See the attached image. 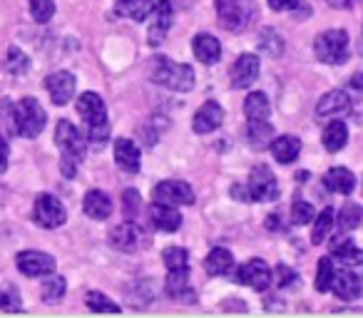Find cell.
<instances>
[{"label":"cell","mask_w":363,"mask_h":318,"mask_svg":"<svg viewBox=\"0 0 363 318\" xmlns=\"http://www.w3.org/2000/svg\"><path fill=\"white\" fill-rule=\"evenodd\" d=\"M150 219L160 232H177L182 227V214L177 212V207L172 204L155 202L150 207Z\"/></svg>","instance_id":"ffe728a7"},{"label":"cell","mask_w":363,"mask_h":318,"mask_svg":"<svg viewBox=\"0 0 363 318\" xmlns=\"http://www.w3.org/2000/svg\"><path fill=\"white\" fill-rule=\"evenodd\" d=\"M351 112V97L343 90H331L318 100L316 115L318 117H343Z\"/></svg>","instance_id":"d6986e66"},{"label":"cell","mask_w":363,"mask_h":318,"mask_svg":"<svg viewBox=\"0 0 363 318\" xmlns=\"http://www.w3.org/2000/svg\"><path fill=\"white\" fill-rule=\"evenodd\" d=\"M291 222L298 224V227H303V224L313 222V207L308 202H303V199H296L291 207Z\"/></svg>","instance_id":"60d3db41"},{"label":"cell","mask_w":363,"mask_h":318,"mask_svg":"<svg viewBox=\"0 0 363 318\" xmlns=\"http://www.w3.org/2000/svg\"><path fill=\"white\" fill-rule=\"evenodd\" d=\"M0 308H6V311H18V308H21V298H18L13 291H0Z\"/></svg>","instance_id":"ee69618b"},{"label":"cell","mask_w":363,"mask_h":318,"mask_svg":"<svg viewBox=\"0 0 363 318\" xmlns=\"http://www.w3.org/2000/svg\"><path fill=\"white\" fill-rule=\"evenodd\" d=\"M45 110L40 107V102L35 97H23L13 107V132H18L26 140L38 137L45 130Z\"/></svg>","instance_id":"277c9868"},{"label":"cell","mask_w":363,"mask_h":318,"mask_svg":"<svg viewBox=\"0 0 363 318\" xmlns=\"http://www.w3.org/2000/svg\"><path fill=\"white\" fill-rule=\"evenodd\" d=\"M361 219H363V209L353 202H346L341 214H338V227H341L343 232H353V229L361 227Z\"/></svg>","instance_id":"1f68e13d"},{"label":"cell","mask_w":363,"mask_h":318,"mask_svg":"<svg viewBox=\"0 0 363 318\" xmlns=\"http://www.w3.org/2000/svg\"><path fill=\"white\" fill-rule=\"evenodd\" d=\"M328 3H331L333 8H351L356 0H328Z\"/></svg>","instance_id":"681fc988"},{"label":"cell","mask_w":363,"mask_h":318,"mask_svg":"<svg viewBox=\"0 0 363 318\" xmlns=\"http://www.w3.org/2000/svg\"><path fill=\"white\" fill-rule=\"evenodd\" d=\"M77 115L85 120L90 140L102 144L110 137V122H107V107L97 92H82L77 97Z\"/></svg>","instance_id":"3957f363"},{"label":"cell","mask_w":363,"mask_h":318,"mask_svg":"<svg viewBox=\"0 0 363 318\" xmlns=\"http://www.w3.org/2000/svg\"><path fill=\"white\" fill-rule=\"evenodd\" d=\"M222 122H224L222 105H219L217 100H207L197 110V115H194L192 130L197 132V135H209V132H214L217 127H222Z\"/></svg>","instance_id":"7c38bea8"},{"label":"cell","mask_w":363,"mask_h":318,"mask_svg":"<svg viewBox=\"0 0 363 318\" xmlns=\"http://www.w3.org/2000/svg\"><path fill=\"white\" fill-rule=\"evenodd\" d=\"M247 189H249V197L252 202H274L279 197V184H277V177L269 167L259 164V167L252 169L249 174V182H247Z\"/></svg>","instance_id":"52a82bcc"},{"label":"cell","mask_w":363,"mask_h":318,"mask_svg":"<svg viewBox=\"0 0 363 318\" xmlns=\"http://www.w3.org/2000/svg\"><path fill=\"white\" fill-rule=\"evenodd\" d=\"M234 278H237L239 283H244V286L254 288V291H267L274 281V273H272V268L267 266V261L252 259V261H247L242 268H237Z\"/></svg>","instance_id":"30bf717a"},{"label":"cell","mask_w":363,"mask_h":318,"mask_svg":"<svg viewBox=\"0 0 363 318\" xmlns=\"http://www.w3.org/2000/svg\"><path fill=\"white\" fill-rule=\"evenodd\" d=\"M331 256L338 259L343 266H363V251L353 244V239H336L331 242Z\"/></svg>","instance_id":"484cf974"},{"label":"cell","mask_w":363,"mask_h":318,"mask_svg":"<svg viewBox=\"0 0 363 318\" xmlns=\"http://www.w3.org/2000/svg\"><path fill=\"white\" fill-rule=\"evenodd\" d=\"M301 6V0H269V8L277 13H284V11H296Z\"/></svg>","instance_id":"f6af8a7d"},{"label":"cell","mask_w":363,"mask_h":318,"mask_svg":"<svg viewBox=\"0 0 363 318\" xmlns=\"http://www.w3.org/2000/svg\"><path fill=\"white\" fill-rule=\"evenodd\" d=\"M232 197L239 199V202H252V197H249V189L242 187V184H234V187H232Z\"/></svg>","instance_id":"7dc6e473"},{"label":"cell","mask_w":363,"mask_h":318,"mask_svg":"<svg viewBox=\"0 0 363 318\" xmlns=\"http://www.w3.org/2000/svg\"><path fill=\"white\" fill-rule=\"evenodd\" d=\"M30 62H28V55L21 50V47H11L8 50V60H6V70L11 75H26Z\"/></svg>","instance_id":"8d00e7d4"},{"label":"cell","mask_w":363,"mask_h":318,"mask_svg":"<svg viewBox=\"0 0 363 318\" xmlns=\"http://www.w3.org/2000/svg\"><path fill=\"white\" fill-rule=\"evenodd\" d=\"M65 278L62 276H50L43 281V298L45 303H57L62 296H65Z\"/></svg>","instance_id":"d590c367"},{"label":"cell","mask_w":363,"mask_h":318,"mask_svg":"<svg viewBox=\"0 0 363 318\" xmlns=\"http://www.w3.org/2000/svg\"><path fill=\"white\" fill-rule=\"evenodd\" d=\"M267 227H269V229H274V227H277V229H279V214H272V217H269Z\"/></svg>","instance_id":"f907efd6"},{"label":"cell","mask_w":363,"mask_h":318,"mask_svg":"<svg viewBox=\"0 0 363 318\" xmlns=\"http://www.w3.org/2000/svg\"><path fill=\"white\" fill-rule=\"evenodd\" d=\"M274 276H277V286L279 288H289V286H294V283H296L298 273L294 271L291 266H286V263H279L277 271H274Z\"/></svg>","instance_id":"7bdbcfd3"},{"label":"cell","mask_w":363,"mask_h":318,"mask_svg":"<svg viewBox=\"0 0 363 318\" xmlns=\"http://www.w3.org/2000/svg\"><path fill=\"white\" fill-rule=\"evenodd\" d=\"M272 105H269V97L264 92H252V95L244 100V115L247 120H267Z\"/></svg>","instance_id":"4dcf8cb0"},{"label":"cell","mask_w":363,"mask_h":318,"mask_svg":"<svg viewBox=\"0 0 363 318\" xmlns=\"http://www.w3.org/2000/svg\"><path fill=\"white\" fill-rule=\"evenodd\" d=\"M259 45H262V50L267 52V55H272V57H279L284 52L281 38H279L277 30H272V28L262 30V35H259Z\"/></svg>","instance_id":"74e56055"},{"label":"cell","mask_w":363,"mask_h":318,"mask_svg":"<svg viewBox=\"0 0 363 318\" xmlns=\"http://www.w3.org/2000/svg\"><path fill=\"white\" fill-rule=\"evenodd\" d=\"M150 77L155 85H162L172 92H189L194 87V70L182 62H172L169 57L157 55L152 57Z\"/></svg>","instance_id":"6da1fadb"},{"label":"cell","mask_w":363,"mask_h":318,"mask_svg":"<svg viewBox=\"0 0 363 318\" xmlns=\"http://www.w3.org/2000/svg\"><path fill=\"white\" fill-rule=\"evenodd\" d=\"M87 306L92 311H100V313H120V306L115 301L105 296V293H97V291H90L87 293Z\"/></svg>","instance_id":"f35d334b"},{"label":"cell","mask_w":363,"mask_h":318,"mask_svg":"<svg viewBox=\"0 0 363 318\" xmlns=\"http://www.w3.org/2000/svg\"><path fill=\"white\" fill-rule=\"evenodd\" d=\"M313 52L321 62L326 65H341L348 60V52H351V40H348L346 30H326L316 38L313 42Z\"/></svg>","instance_id":"8992f818"},{"label":"cell","mask_w":363,"mask_h":318,"mask_svg":"<svg viewBox=\"0 0 363 318\" xmlns=\"http://www.w3.org/2000/svg\"><path fill=\"white\" fill-rule=\"evenodd\" d=\"M115 162H117V167L130 174L140 172V149H137L135 142L127 140V137H120V140L115 142Z\"/></svg>","instance_id":"7402d4cb"},{"label":"cell","mask_w":363,"mask_h":318,"mask_svg":"<svg viewBox=\"0 0 363 318\" xmlns=\"http://www.w3.org/2000/svg\"><path fill=\"white\" fill-rule=\"evenodd\" d=\"M157 0H115L117 16L130 18V21H145L147 16H152Z\"/></svg>","instance_id":"83f0119b"},{"label":"cell","mask_w":363,"mask_h":318,"mask_svg":"<svg viewBox=\"0 0 363 318\" xmlns=\"http://www.w3.org/2000/svg\"><path fill=\"white\" fill-rule=\"evenodd\" d=\"M204 268H207L209 276H234L237 268H234V256L229 249H212L209 256L204 259Z\"/></svg>","instance_id":"44dd1931"},{"label":"cell","mask_w":363,"mask_h":318,"mask_svg":"<svg viewBox=\"0 0 363 318\" xmlns=\"http://www.w3.org/2000/svg\"><path fill=\"white\" fill-rule=\"evenodd\" d=\"M351 87H356V90H363V72H356V75L351 77Z\"/></svg>","instance_id":"c3c4849f"},{"label":"cell","mask_w":363,"mask_h":318,"mask_svg":"<svg viewBox=\"0 0 363 318\" xmlns=\"http://www.w3.org/2000/svg\"><path fill=\"white\" fill-rule=\"evenodd\" d=\"M323 184H326L328 192H336V194L348 197V194L353 192V187H356V177H353L351 169L333 167V169H328V172L323 174Z\"/></svg>","instance_id":"d4e9b609"},{"label":"cell","mask_w":363,"mask_h":318,"mask_svg":"<svg viewBox=\"0 0 363 318\" xmlns=\"http://www.w3.org/2000/svg\"><path fill=\"white\" fill-rule=\"evenodd\" d=\"M142 229L137 227L132 219H127V222H122L120 227H115L110 232V242H112V246H117V249H122V251H135L137 246L142 244Z\"/></svg>","instance_id":"ac0fdd59"},{"label":"cell","mask_w":363,"mask_h":318,"mask_svg":"<svg viewBox=\"0 0 363 318\" xmlns=\"http://www.w3.org/2000/svg\"><path fill=\"white\" fill-rule=\"evenodd\" d=\"M45 87H48V92H50L52 102L62 107L72 100V95H75V77L65 70L52 72V75H48Z\"/></svg>","instance_id":"2e32d148"},{"label":"cell","mask_w":363,"mask_h":318,"mask_svg":"<svg viewBox=\"0 0 363 318\" xmlns=\"http://www.w3.org/2000/svg\"><path fill=\"white\" fill-rule=\"evenodd\" d=\"M16 263H18V271L33 278L55 273V259L45 251H21L16 256Z\"/></svg>","instance_id":"8fae6325"},{"label":"cell","mask_w":363,"mask_h":318,"mask_svg":"<svg viewBox=\"0 0 363 318\" xmlns=\"http://www.w3.org/2000/svg\"><path fill=\"white\" fill-rule=\"evenodd\" d=\"M217 6V16L224 30L229 33H242L252 25L257 18V6L254 0H214Z\"/></svg>","instance_id":"5b68a950"},{"label":"cell","mask_w":363,"mask_h":318,"mask_svg":"<svg viewBox=\"0 0 363 318\" xmlns=\"http://www.w3.org/2000/svg\"><path fill=\"white\" fill-rule=\"evenodd\" d=\"M331 229H333V209L326 207L316 217V224H313V232H311V242L316 244V246L318 244H323L328 234H331Z\"/></svg>","instance_id":"d6a6232c"},{"label":"cell","mask_w":363,"mask_h":318,"mask_svg":"<svg viewBox=\"0 0 363 318\" xmlns=\"http://www.w3.org/2000/svg\"><path fill=\"white\" fill-rule=\"evenodd\" d=\"M162 259H164V266L169 268V271L189 266V254H187V249H182V246H167L164 251H162Z\"/></svg>","instance_id":"e575fe53"},{"label":"cell","mask_w":363,"mask_h":318,"mask_svg":"<svg viewBox=\"0 0 363 318\" xmlns=\"http://www.w3.org/2000/svg\"><path fill=\"white\" fill-rule=\"evenodd\" d=\"M192 50H194V55H197V60L204 62V65H214V62L222 57V45H219L217 38L209 35V33H199V35H194Z\"/></svg>","instance_id":"603a6c76"},{"label":"cell","mask_w":363,"mask_h":318,"mask_svg":"<svg viewBox=\"0 0 363 318\" xmlns=\"http://www.w3.org/2000/svg\"><path fill=\"white\" fill-rule=\"evenodd\" d=\"M82 209H85V214L90 219H97V222H102V219H107L112 214L115 204H112V199L107 197L105 192H100V189H90V192L85 194Z\"/></svg>","instance_id":"cb8c5ba5"},{"label":"cell","mask_w":363,"mask_h":318,"mask_svg":"<svg viewBox=\"0 0 363 318\" xmlns=\"http://www.w3.org/2000/svg\"><path fill=\"white\" fill-rule=\"evenodd\" d=\"M164 291H167V296L177 298V301L194 303L197 293H194V288L189 286V266L169 271V276H167V283H164Z\"/></svg>","instance_id":"9a60e30c"},{"label":"cell","mask_w":363,"mask_h":318,"mask_svg":"<svg viewBox=\"0 0 363 318\" xmlns=\"http://www.w3.org/2000/svg\"><path fill=\"white\" fill-rule=\"evenodd\" d=\"M331 291L336 293L338 298H343V301H356V298L363 296V276L356 271H348V268H343L341 273H336L333 276V286Z\"/></svg>","instance_id":"5bb4252c"},{"label":"cell","mask_w":363,"mask_h":318,"mask_svg":"<svg viewBox=\"0 0 363 318\" xmlns=\"http://www.w3.org/2000/svg\"><path fill=\"white\" fill-rule=\"evenodd\" d=\"M152 16H155V21H152L147 38H150V45H160V42L164 40L167 30L172 28V3L169 0H157Z\"/></svg>","instance_id":"e0dca14e"},{"label":"cell","mask_w":363,"mask_h":318,"mask_svg":"<svg viewBox=\"0 0 363 318\" xmlns=\"http://www.w3.org/2000/svg\"><path fill=\"white\" fill-rule=\"evenodd\" d=\"M152 197H155V202L172 204V207H189V204H194L192 187L187 182H177V179L160 182L152 189Z\"/></svg>","instance_id":"9c48e42d"},{"label":"cell","mask_w":363,"mask_h":318,"mask_svg":"<svg viewBox=\"0 0 363 318\" xmlns=\"http://www.w3.org/2000/svg\"><path fill=\"white\" fill-rule=\"evenodd\" d=\"M122 209H125V219H137V214H140V192L137 189H125Z\"/></svg>","instance_id":"b9f144b4"},{"label":"cell","mask_w":363,"mask_h":318,"mask_svg":"<svg viewBox=\"0 0 363 318\" xmlns=\"http://www.w3.org/2000/svg\"><path fill=\"white\" fill-rule=\"evenodd\" d=\"M298 152H301V140L294 135H284V137H274L272 142V154L277 162L281 164H291L294 159L298 157Z\"/></svg>","instance_id":"4316f807"},{"label":"cell","mask_w":363,"mask_h":318,"mask_svg":"<svg viewBox=\"0 0 363 318\" xmlns=\"http://www.w3.org/2000/svg\"><path fill=\"white\" fill-rule=\"evenodd\" d=\"M247 140L254 149H267L274 142V127L267 120H249L247 127Z\"/></svg>","instance_id":"f1b7e54d"},{"label":"cell","mask_w":363,"mask_h":318,"mask_svg":"<svg viewBox=\"0 0 363 318\" xmlns=\"http://www.w3.org/2000/svg\"><path fill=\"white\" fill-rule=\"evenodd\" d=\"M321 142H323V147H326L328 152H341L343 147H346V142H348V127H346V122L333 120L331 125H326Z\"/></svg>","instance_id":"f546056e"},{"label":"cell","mask_w":363,"mask_h":318,"mask_svg":"<svg viewBox=\"0 0 363 318\" xmlns=\"http://www.w3.org/2000/svg\"><path fill=\"white\" fill-rule=\"evenodd\" d=\"M55 142L57 147L62 149V174L67 179L77 172L80 167V159L85 157V149H87V142L82 140L80 130L72 125L70 120H60L57 122V130H55Z\"/></svg>","instance_id":"7a4b0ae2"},{"label":"cell","mask_w":363,"mask_h":318,"mask_svg":"<svg viewBox=\"0 0 363 318\" xmlns=\"http://www.w3.org/2000/svg\"><path fill=\"white\" fill-rule=\"evenodd\" d=\"M28 3H30V16L38 23L52 21V16H55V3L52 0H28Z\"/></svg>","instance_id":"ab89813d"},{"label":"cell","mask_w":363,"mask_h":318,"mask_svg":"<svg viewBox=\"0 0 363 318\" xmlns=\"http://www.w3.org/2000/svg\"><path fill=\"white\" fill-rule=\"evenodd\" d=\"M333 276H336V271H333V261L328 256H323L321 261H318V271H316V291H321V293H326V291H331V286H333Z\"/></svg>","instance_id":"836d02e7"},{"label":"cell","mask_w":363,"mask_h":318,"mask_svg":"<svg viewBox=\"0 0 363 318\" xmlns=\"http://www.w3.org/2000/svg\"><path fill=\"white\" fill-rule=\"evenodd\" d=\"M8 157H11V149H8V142L0 135V174L8 169Z\"/></svg>","instance_id":"bcb514c9"},{"label":"cell","mask_w":363,"mask_h":318,"mask_svg":"<svg viewBox=\"0 0 363 318\" xmlns=\"http://www.w3.org/2000/svg\"><path fill=\"white\" fill-rule=\"evenodd\" d=\"M33 217L43 229H57L65 224L67 212L60 204V199H55L52 194H38L35 207H33Z\"/></svg>","instance_id":"ba28073f"},{"label":"cell","mask_w":363,"mask_h":318,"mask_svg":"<svg viewBox=\"0 0 363 318\" xmlns=\"http://www.w3.org/2000/svg\"><path fill=\"white\" fill-rule=\"evenodd\" d=\"M259 77V57L252 52H244L237 57V62L232 65V87L244 90V87L254 85Z\"/></svg>","instance_id":"4fadbf2b"}]
</instances>
